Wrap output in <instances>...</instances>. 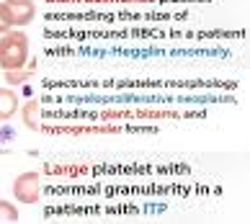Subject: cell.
Here are the masks:
<instances>
[{"mask_svg": "<svg viewBox=\"0 0 250 224\" xmlns=\"http://www.w3.org/2000/svg\"><path fill=\"white\" fill-rule=\"evenodd\" d=\"M39 111H42V103H39V101H29V103L21 108V121H23L26 129H31V132H39V129H42V124L36 121Z\"/></svg>", "mask_w": 250, "mask_h": 224, "instance_id": "obj_5", "label": "cell"}, {"mask_svg": "<svg viewBox=\"0 0 250 224\" xmlns=\"http://www.w3.org/2000/svg\"><path fill=\"white\" fill-rule=\"evenodd\" d=\"M13 13V26L16 29H26L36 18V3L34 0H5Z\"/></svg>", "mask_w": 250, "mask_h": 224, "instance_id": "obj_3", "label": "cell"}, {"mask_svg": "<svg viewBox=\"0 0 250 224\" xmlns=\"http://www.w3.org/2000/svg\"><path fill=\"white\" fill-rule=\"evenodd\" d=\"M29 36L21 29H11L0 36V70H21L29 64Z\"/></svg>", "mask_w": 250, "mask_h": 224, "instance_id": "obj_1", "label": "cell"}, {"mask_svg": "<svg viewBox=\"0 0 250 224\" xmlns=\"http://www.w3.org/2000/svg\"><path fill=\"white\" fill-rule=\"evenodd\" d=\"M34 70H36V62H31L29 67H21V70H8L5 72V82L8 85H21V82H26L31 78Z\"/></svg>", "mask_w": 250, "mask_h": 224, "instance_id": "obj_6", "label": "cell"}, {"mask_svg": "<svg viewBox=\"0 0 250 224\" xmlns=\"http://www.w3.org/2000/svg\"><path fill=\"white\" fill-rule=\"evenodd\" d=\"M13 199L18 204H26V206H34L42 199V175L39 173H21L13 181Z\"/></svg>", "mask_w": 250, "mask_h": 224, "instance_id": "obj_2", "label": "cell"}, {"mask_svg": "<svg viewBox=\"0 0 250 224\" xmlns=\"http://www.w3.org/2000/svg\"><path fill=\"white\" fill-rule=\"evenodd\" d=\"M18 219H21V214H18L16 204L0 199V222H18Z\"/></svg>", "mask_w": 250, "mask_h": 224, "instance_id": "obj_8", "label": "cell"}, {"mask_svg": "<svg viewBox=\"0 0 250 224\" xmlns=\"http://www.w3.org/2000/svg\"><path fill=\"white\" fill-rule=\"evenodd\" d=\"M18 114V96L13 88H0V121H11Z\"/></svg>", "mask_w": 250, "mask_h": 224, "instance_id": "obj_4", "label": "cell"}, {"mask_svg": "<svg viewBox=\"0 0 250 224\" xmlns=\"http://www.w3.org/2000/svg\"><path fill=\"white\" fill-rule=\"evenodd\" d=\"M11 29H16L13 26V13H11V8H8L5 0H0V34H8Z\"/></svg>", "mask_w": 250, "mask_h": 224, "instance_id": "obj_7", "label": "cell"}]
</instances>
